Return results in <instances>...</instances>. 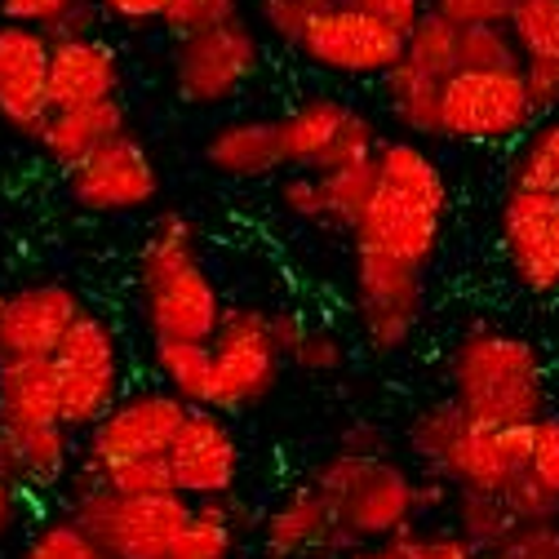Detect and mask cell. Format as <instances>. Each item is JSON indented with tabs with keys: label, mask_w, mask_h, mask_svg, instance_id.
I'll return each instance as SVG.
<instances>
[{
	"label": "cell",
	"mask_w": 559,
	"mask_h": 559,
	"mask_svg": "<svg viewBox=\"0 0 559 559\" xmlns=\"http://www.w3.org/2000/svg\"><path fill=\"white\" fill-rule=\"evenodd\" d=\"M120 58L116 49L94 36V40H49V107H90V103H111L120 98Z\"/></svg>",
	"instance_id": "20"
},
{
	"label": "cell",
	"mask_w": 559,
	"mask_h": 559,
	"mask_svg": "<svg viewBox=\"0 0 559 559\" xmlns=\"http://www.w3.org/2000/svg\"><path fill=\"white\" fill-rule=\"evenodd\" d=\"M404 62L413 72H423V76L444 85L457 72V27H449L444 19H436L427 10L413 23V32L404 36Z\"/></svg>",
	"instance_id": "33"
},
{
	"label": "cell",
	"mask_w": 559,
	"mask_h": 559,
	"mask_svg": "<svg viewBox=\"0 0 559 559\" xmlns=\"http://www.w3.org/2000/svg\"><path fill=\"white\" fill-rule=\"evenodd\" d=\"M49 111V36L0 23V120L36 143Z\"/></svg>",
	"instance_id": "18"
},
{
	"label": "cell",
	"mask_w": 559,
	"mask_h": 559,
	"mask_svg": "<svg viewBox=\"0 0 559 559\" xmlns=\"http://www.w3.org/2000/svg\"><path fill=\"white\" fill-rule=\"evenodd\" d=\"M449 515H453V533H457L466 546H475L479 555L493 550V546H502V542L520 528V520L507 511L502 498H493V493H466V488H453Z\"/></svg>",
	"instance_id": "31"
},
{
	"label": "cell",
	"mask_w": 559,
	"mask_h": 559,
	"mask_svg": "<svg viewBox=\"0 0 559 559\" xmlns=\"http://www.w3.org/2000/svg\"><path fill=\"white\" fill-rule=\"evenodd\" d=\"M191 404H182L165 386H138L124 391L98 423L76 440V471L85 475H107L124 462H147L165 457L182 417Z\"/></svg>",
	"instance_id": "8"
},
{
	"label": "cell",
	"mask_w": 559,
	"mask_h": 559,
	"mask_svg": "<svg viewBox=\"0 0 559 559\" xmlns=\"http://www.w3.org/2000/svg\"><path fill=\"white\" fill-rule=\"evenodd\" d=\"M342 559H404L395 550V542H373V546H356V550H346Z\"/></svg>",
	"instance_id": "50"
},
{
	"label": "cell",
	"mask_w": 559,
	"mask_h": 559,
	"mask_svg": "<svg viewBox=\"0 0 559 559\" xmlns=\"http://www.w3.org/2000/svg\"><path fill=\"white\" fill-rule=\"evenodd\" d=\"M90 307L72 285L36 280L0 298V360H49Z\"/></svg>",
	"instance_id": "16"
},
{
	"label": "cell",
	"mask_w": 559,
	"mask_h": 559,
	"mask_svg": "<svg viewBox=\"0 0 559 559\" xmlns=\"http://www.w3.org/2000/svg\"><path fill=\"white\" fill-rule=\"evenodd\" d=\"M67 195L85 214H133V209H147L160 195V169L147 143H138L124 129L90 160L67 169Z\"/></svg>",
	"instance_id": "15"
},
{
	"label": "cell",
	"mask_w": 559,
	"mask_h": 559,
	"mask_svg": "<svg viewBox=\"0 0 559 559\" xmlns=\"http://www.w3.org/2000/svg\"><path fill=\"white\" fill-rule=\"evenodd\" d=\"M258 546L266 559H324L352 550L337 528V515L316 484H298L285 498H275L258 520Z\"/></svg>",
	"instance_id": "19"
},
{
	"label": "cell",
	"mask_w": 559,
	"mask_h": 559,
	"mask_svg": "<svg viewBox=\"0 0 559 559\" xmlns=\"http://www.w3.org/2000/svg\"><path fill=\"white\" fill-rule=\"evenodd\" d=\"M165 462H169L174 493L187 498L191 507L236 498V484L245 471V453L227 413H214V408H187Z\"/></svg>",
	"instance_id": "13"
},
{
	"label": "cell",
	"mask_w": 559,
	"mask_h": 559,
	"mask_svg": "<svg viewBox=\"0 0 559 559\" xmlns=\"http://www.w3.org/2000/svg\"><path fill=\"white\" fill-rule=\"evenodd\" d=\"M356 311L378 356L404 352L427 311V271L356 245Z\"/></svg>",
	"instance_id": "11"
},
{
	"label": "cell",
	"mask_w": 559,
	"mask_h": 559,
	"mask_svg": "<svg viewBox=\"0 0 559 559\" xmlns=\"http://www.w3.org/2000/svg\"><path fill=\"white\" fill-rule=\"evenodd\" d=\"M152 360H156V373H160L165 391H174L191 408H209V400H214V356H209V342L156 337Z\"/></svg>",
	"instance_id": "28"
},
{
	"label": "cell",
	"mask_w": 559,
	"mask_h": 559,
	"mask_svg": "<svg viewBox=\"0 0 559 559\" xmlns=\"http://www.w3.org/2000/svg\"><path fill=\"white\" fill-rule=\"evenodd\" d=\"M209 356H214V400H209L214 413H240L262 404L285 373L271 316L258 307H227L218 333L209 337Z\"/></svg>",
	"instance_id": "10"
},
{
	"label": "cell",
	"mask_w": 559,
	"mask_h": 559,
	"mask_svg": "<svg viewBox=\"0 0 559 559\" xmlns=\"http://www.w3.org/2000/svg\"><path fill=\"white\" fill-rule=\"evenodd\" d=\"M262 67V40L249 19L223 23L174 45V85L191 107H218L236 98Z\"/></svg>",
	"instance_id": "12"
},
{
	"label": "cell",
	"mask_w": 559,
	"mask_h": 559,
	"mask_svg": "<svg viewBox=\"0 0 559 559\" xmlns=\"http://www.w3.org/2000/svg\"><path fill=\"white\" fill-rule=\"evenodd\" d=\"M240 537H245V515L236 511V498L200 502L165 559H236Z\"/></svg>",
	"instance_id": "27"
},
{
	"label": "cell",
	"mask_w": 559,
	"mask_h": 559,
	"mask_svg": "<svg viewBox=\"0 0 559 559\" xmlns=\"http://www.w3.org/2000/svg\"><path fill=\"white\" fill-rule=\"evenodd\" d=\"M298 53L333 76H391L404 62V36L346 0H333L302 32Z\"/></svg>",
	"instance_id": "14"
},
{
	"label": "cell",
	"mask_w": 559,
	"mask_h": 559,
	"mask_svg": "<svg viewBox=\"0 0 559 559\" xmlns=\"http://www.w3.org/2000/svg\"><path fill=\"white\" fill-rule=\"evenodd\" d=\"M94 5L124 27H160L169 0H94Z\"/></svg>",
	"instance_id": "47"
},
{
	"label": "cell",
	"mask_w": 559,
	"mask_h": 559,
	"mask_svg": "<svg viewBox=\"0 0 559 559\" xmlns=\"http://www.w3.org/2000/svg\"><path fill=\"white\" fill-rule=\"evenodd\" d=\"M27 502H32V493H23V488L10 484V479H0V542L14 537V528L23 524Z\"/></svg>",
	"instance_id": "49"
},
{
	"label": "cell",
	"mask_w": 559,
	"mask_h": 559,
	"mask_svg": "<svg viewBox=\"0 0 559 559\" xmlns=\"http://www.w3.org/2000/svg\"><path fill=\"white\" fill-rule=\"evenodd\" d=\"M76 0H0V23H19V27H36L49 32Z\"/></svg>",
	"instance_id": "45"
},
{
	"label": "cell",
	"mask_w": 559,
	"mask_h": 559,
	"mask_svg": "<svg viewBox=\"0 0 559 559\" xmlns=\"http://www.w3.org/2000/svg\"><path fill=\"white\" fill-rule=\"evenodd\" d=\"M5 444V462L10 475L23 493H45V488H62L76 471V436L62 423H45V427H10L0 431Z\"/></svg>",
	"instance_id": "23"
},
{
	"label": "cell",
	"mask_w": 559,
	"mask_h": 559,
	"mask_svg": "<svg viewBox=\"0 0 559 559\" xmlns=\"http://www.w3.org/2000/svg\"><path fill=\"white\" fill-rule=\"evenodd\" d=\"M346 5H356L360 14L378 19L382 27L400 32V36H408V32H413V23L427 14V0H346Z\"/></svg>",
	"instance_id": "46"
},
{
	"label": "cell",
	"mask_w": 559,
	"mask_h": 559,
	"mask_svg": "<svg viewBox=\"0 0 559 559\" xmlns=\"http://www.w3.org/2000/svg\"><path fill=\"white\" fill-rule=\"evenodd\" d=\"M382 81H386V107L413 133V143L417 138H440V94H444L440 81L413 72L408 62H400Z\"/></svg>",
	"instance_id": "30"
},
{
	"label": "cell",
	"mask_w": 559,
	"mask_h": 559,
	"mask_svg": "<svg viewBox=\"0 0 559 559\" xmlns=\"http://www.w3.org/2000/svg\"><path fill=\"white\" fill-rule=\"evenodd\" d=\"M444 214L449 178L440 160L413 138L382 143L373 156V195L356 227V245L427 271L444 240Z\"/></svg>",
	"instance_id": "1"
},
{
	"label": "cell",
	"mask_w": 559,
	"mask_h": 559,
	"mask_svg": "<svg viewBox=\"0 0 559 559\" xmlns=\"http://www.w3.org/2000/svg\"><path fill=\"white\" fill-rule=\"evenodd\" d=\"M271 333H275V346H280V356H285V365H298L302 373L333 378L346 365L342 337L333 329H324V324L298 320L294 311L289 316H271Z\"/></svg>",
	"instance_id": "29"
},
{
	"label": "cell",
	"mask_w": 559,
	"mask_h": 559,
	"mask_svg": "<svg viewBox=\"0 0 559 559\" xmlns=\"http://www.w3.org/2000/svg\"><path fill=\"white\" fill-rule=\"evenodd\" d=\"M138 289H143L152 342H209L227 316V302L214 275L204 271L191 223L182 214H160L152 223L147 245L138 253Z\"/></svg>",
	"instance_id": "4"
},
{
	"label": "cell",
	"mask_w": 559,
	"mask_h": 559,
	"mask_svg": "<svg viewBox=\"0 0 559 559\" xmlns=\"http://www.w3.org/2000/svg\"><path fill=\"white\" fill-rule=\"evenodd\" d=\"M204 165L223 178H266L289 169L285 152V124L280 116H240L209 133Z\"/></svg>",
	"instance_id": "22"
},
{
	"label": "cell",
	"mask_w": 559,
	"mask_h": 559,
	"mask_svg": "<svg viewBox=\"0 0 559 559\" xmlns=\"http://www.w3.org/2000/svg\"><path fill=\"white\" fill-rule=\"evenodd\" d=\"M94 479H103L111 493H120V498H165V493H174V479H169V462L165 457L124 462V466H116L107 475H94Z\"/></svg>",
	"instance_id": "38"
},
{
	"label": "cell",
	"mask_w": 559,
	"mask_h": 559,
	"mask_svg": "<svg viewBox=\"0 0 559 559\" xmlns=\"http://www.w3.org/2000/svg\"><path fill=\"white\" fill-rule=\"evenodd\" d=\"M19 559H107V550L72 520V515H49L32 528Z\"/></svg>",
	"instance_id": "35"
},
{
	"label": "cell",
	"mask_w": 559,
	"mask_h": 559,
	"mask_svg": "<svg viewBox=\"0 0 559 559\" xmlns=\"http://www.w3.org/2000/svg\"><path fill=\"white\" fill-rule=\"evenodd\" d=\"M191 511L195 507L178 493L120 498L85 471H72L62 484V515H72L107 550V559H165L191 524Z\"/></svg>",
	"instance_id": "6"
},
{
	"label": "cell",
	"mask_w": 559,
	"mask_h": 559,
	"mask_svg": "<svg viewBox=\"0 0 559 559\" xmlns=\"http://www.w3.org/2000/svg\"><path fill=\"white\" fill-rule=\"evenodd\" d=\"M98 23H103V10L94 5V0H76V5L67 10L45 36L49 40H94L98 36Z\"/></svg>",
	"instance_id": "48"
},
{
	"label": "cell",
	"mask_w": 559,
	"mask_h": 559,
	"mask_svg": "<svg viewBox=\"0 0 559 559\" xmlns=\"http://www.w3.org/2000/svg\"><path fill=\"white\" fill-rule=\"evenodd\" d=\"M507 27L537 116L559 111V0H520Z\"/></svg>",
	"instance_id": "21"
},
{
	"label": "cell",
	"mask_w": 559,
	"mask_h": 559,
	"mask_svg": "<svg viewBox=\"0 0 559 559\" xmlns=\"http://www.w3.org/2000/svg\"><path fill=\"white\" fill-rule=\"evenodd\" d=\"M498 227L515 285L528 294H559V200L511 187Z\"/></svg>",
	"instance_id": "17"
},
{
	"label": "cell",
	"mask_w": 559,
	"mask_h": 559,
	"mask_svg": "<svg viewBox=\"0 0 559 559\" xmlns=\"http://www.w3.org/2000/svg\"><path fill=\"white\" fill-rule=\"evenodd\" d=\"M528 475L559 502V417H537L528 427Z\"/></svg>",
	"instance_id": "41"
},
{
	"label": "cell",
	"mask_w": 559,
	"mask_h": 559,
	"mask_svg": "<svg viewBox=\"0 0 559 559\" xmlns=\"http://www.w3.org/2000/svg\"><path fill=\"white\" fill-rule=\"evenodd\" d=\"M320 178V195H324V223L342 227V231H356L369 195H373V160L369 165H346L333 174H316Z\"/></svg>",
	"instance_id": "34"
},
{
	"label": "cell",
	"mask_w": 559,
	"mask_h": 559,
	"mask_svg": "<svg viewBox=\"0 0 559 559\" xmlns=\"http://www.w3.org/2000/svg\"><path fill=\"white\" fill-rule=\"evenodd\" d=\"M236 19H240V0H169L160 27L178 45V40H191L200 32H214V27L236 23Z\"/></svg>",
	"instance_id": "37"
},
{
	"label": "cell",
	"mask_w": 559,
	"mask_h": 559,
	"mask_svg": "<svg viewBox=\"0 0 559 559\" xmlns=\"http://www.w3.org/2000/svg\"><path fill=\"white\" fill-rule=\"evenodd\" d=\"M511 187L559 200V116L542 120L524 138V147L515 152V165H511Z\"/></svg>",
	"instance_id": "32"
},
{
	"label": "cell",
	"mask_w": 559,
	"mask_h": 559,
	"mask_svg": "<svg viewBox=\"0 0 559 559\" xmlns=\"http://www.w3.org/2000/svg\"><path fill=\"white\" fill-rule=\"evenodd\" d=\"M45 423H62L49 360H0V431Z\"/></svg>",
	"instance_id": "25"
},
{
	"label": "cell",
	"mask_w": 559,
	"mask_h": 559,
	"mask_svg": "<svg viewBox=\"0 0 559 559\" xmlns=\"http://www.w3.org/2000/svg\"><path fill=\"white\" fill-rule=\"evenodd\" d=\"M444 386V400L479 427L524 431L537 417H546L542 352L524 333L502 324H475L449 346Z\"/></svg>",
	"instance_id": "2"
},
{
	"label": "cell",
	"mask_w": 559,
	"mask_h": 559,
	"mask_svg": "<svg viewBox=\"0 0 559 559\" xmlns=\"http://www.w3.org/2000/svg\"><path fill=\"white\" fill-rule=\"evenodd\" d=\"M307 484H316L329 498L337 528L346 546H373L391 542L408 528H417V515H427L444 498V484L436 479H417L408 466L391 462L386 453H356V449H337L329 453Z\"/></svg>",
	"instance_id": "3"
},
{
	"label": "cell",
	"mask_w": 559,
	"mask_h": 559,
	"mask_svg": "<svg viewBox=\"0 0 559 559\" xmlns=\"http://www.w3.org/2000/svg\"><path fill=\"white\" fill-rule=\"evenodd\" d=\"M457 72H520V49L511 40V27L457 32Z\"/></svg>",
	"instance_id": "36"
},
{
	"label": "cell",
	"mask_w": 559,
	"mask_h": 559,
	"mask_svg": "<svg viewBox=\"0 0 559 559\" xmlns=\"http://www.w3.org/2000/svg\"><path fill=\"white\" fill-rule=\"evenodd\" d=\"M520 0H431V14L444 19L449 27L466 32V27H507Z\"/></svg>",
	"instance_id": "40"
},
{
	"label": "cell",
	"mask_w": 559,
	"mask_h": 559,
	"mask_svg": "<svg viewBox=\"0 0 559 559\" xmlns=\"http://www.w3.org/2000/svg\"><path fill=\"white\" fill-rule=\"evenodd\" d=\"M346 116H352V107L337 103V98H307L298 103L294 111L280 116V124H285V152H289V169H302V174H316L320 160L333 152L337 133L346 124Z\"/></svg>",
	"instance_id": "26"
},
{
	"label": "cell",
	"mask_w": 559,
	"mask_h": 559,
	"mask_svg": "<svg viewBox=\"0 0 559 559\" xmlns=\"http://www.w3.org/2000/svg\"><path fill=\"white\" fill-rule=\"evenodd\" d=\"M333 5V0H258V14H262V27L275 36V40H285L298 49L302 32L311 27V19Z\"/></svg>",
	"instance_id": "39"
},
{
	"label": "cell",
	"mask_w": 559,
	"mask_h": 559,
	"mask_svg": "<svg viewBox=\"0 0 559 559\" xmlns=\"http://www.w3.org/2000/svg\"><path fill=\"white\" fill-rule=\"evenodd\" d=\"M280 204L285 214L302 218V223H324V195H320V178L294 169L285 182H280Z\"/></svg>",
	"instance_id": "44"
},
{
	"label": "cell",
	"mask_w": 559,
	"mask_h": 559,
	"mask_svg": "<svg viewBox=\"0 0 559 559\" xmlns=\"http://www.w3.org/2000/svg\"><path fill=\"white\" fill-rule=\"evenodd\" d=\"M479 559H559V520H550V524H520L502 546L484 550Z\"/></svg>",
	"instance_id": "43"
},
{
	"label": "cell",
	"mask_w": 559,
	"mask_h": 559,
	"mask_svg": "<svg viewBox=\"0 0 559 559\" xmlns=\"http://www.w3.org/2000/svg\"><path fill=\"white\" fill-rule=\"evenodd\" d=\"M542 124L520 72H453L440 94V138L502 147Z\"/></svg>",
	"instance_id": "9"
},
{
	"label": "cell",
	"mask_w": 559,
	"mask_h": 559,
	"mask_svg": "<svg viewBox=\"0 0 559 559\" xmlns=\"http://www.w3.org/2000/svg\"><path fill=\"white\" fill-rule=\"evenodd\" d=\"M116 133H124V107L120 98L111 103H90V107H67V111H49L45 129H40V152L67 174L81 160H90L98 147H107Z\"/></svg>",
	"instance_id": "24"
},
{
	"label": "cell",
	"mask_w": 559,
	"mask_h": 559,
	"mask_svg": "<svg viewBox=\"0 0 559 559\" xmlns=\"http://www.w3.org/2000/svg\"><path fill=\"white\" fill-rule=\"evenodd\" d=\"M391 542L404 559H479V550L466 546L453 528H408Z\"/></svg>",
	"instance_id": "42"
},
{
	"label": "cell",
	"mask_w": 559,
	"mask_h": 559,
	"mask_svg": "<svg viewBox=\"0 0 559 559\" xmlns=\"http://www.w3.org/2000/svg\"><path fill=\"white\" fill-rule=\"evenodd\" d=\"M0 479H10V484H14V475H10V462H5V444H0Z\"/></svg>",
	"instance_id": "51"
},
{
	"label": "cell",
	"mask_w": 559,
	"mask_h": 559,
	"mask_svg": "<svg viewBox=\"0 0 559 559\" xmlns=\"http://www.w3.org/2000/svg\"><path fill=\"white\" fill-rule=\"evenodd\" d=\"M408 449L427 466V475L444 488H466V493H493L502 498L511 479L528 471V427L498 431L479 427L449 400L423 404L408 417Z\"/></svg>",
	"instance_id": "5"
},
{
	"label": "cell",
	"mask_w": 559,
	"mask_h": 559,
	"mask_svg": "<svg viewBox=\"0 0 559 559\" xmlns=\"http://www.w3.org/2000/svg\"><path fill=\"white\" fill-rule=\"evenodd\" d=\"M53 386H58V417L76 440L98 423V417L124 395V352L120 333L98 311H85L72 333L58 342L49 356Z\"/></svg>",
	"instance_id": "7"
}]
</instances>
